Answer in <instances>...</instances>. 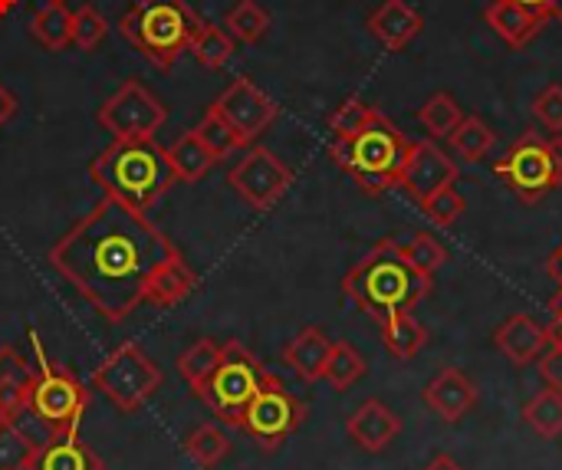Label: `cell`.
<instances>
[{"instance_id":"cell-1","label":"cell","mask_w":562,"mask_h":470,"mask_svg":"<svg viewBox=\"0 0 562 470\" xmlns=\"http://www.w3.org/2000/svg\"><path fill=\"white\" fill-rule=\"evenodd\" d=\"M178 257V247L122 201L102 198L49 250V267L109 320L122 323L145 303L151 273Z\"/></svg>"},{"instance_id":"cell-2","label":"cell","mask_w":562,"mask_h":470,"mask_svg":"<svg viewBox=\"0 0 562 470\" xmlns=\"http://www.w3.org/2000/svg\"><path fill=\"white\" fill-rule=\"evenodd\" d=\"M89 175L99 184L102 198L122 201L125 208L142 214L178 181L168 161V148H161L155 138H115L105 152L92 158Z\"/></svg>"},{"instance_id":"cell-3","label":"cell","mask_w":562,"mask_h":470,"mask_svg":"<svg viewBox=\"0 0 562 470\" xmlns=\"http://www.w3.org/2000/svg\"><path fill=\"white\" fill-rule=\"evenodd\" d=\"M435 277L418 273L398 240H382L375 244L342 280L346 300H352L362 313H369L375 323L398 310H415L428 293H431Z\"/></svg>"},{"instance_id":"cell-4","label":"cell","mask_w":562,"mask_h":470,"mask_svg":"<svg viewBox=\"0 0 562 470\" xmlns=\"http://www.w3.org/2000/svg\"><path fill=\"white\" fill-rule=\"evenodd\" d=\"M412 142L405 132L375 109V115L349 138H333L329 158L356 178V184L369 194H382L389 188H398L405 161H408Z\"/></svg>"},{"instance_id":"cell-5","label":"cell","mask_w":562,"mask_h":470,"mask_svg":"<svg viewBox=\"0 0 562 470\" xmlns=\"http://www.w3.org/2000/svg\"><path fill=\"white\" fill-rule=\"evenodd\" d=\"M201 26L204 20L188 0H135L119 20L125 43L158 69H171L175 59L191 49Z\"/></svg>"},{"instance_id":"cell-6","label":"cell","mask_w":562,"mask_h":470,"mask_svg":"<svg viewBox=\"0 0 562 470\" xmlns=\"http://www.w3.org/2000/svg\"><path fill=\"white\" fill-rule=\"evenodd\" d=\"M33 339V356H36V369L26 389V402L23 412L13 422H30L33 428L43 432V441L63 432L79 428L86 409H89V392L86 385L63 366H53L43 352V343L36 333H30Z\"/></svg>"},{"instance_id":"cell-7","label":"cell","mask_w":562,"mask_h":470,"mask_svg":"<svg viewBox=\"0 0 562 470\" xmlns=\"http://www.w3.org/2000/svg\"><path fill=\"white\" fill-rule=\"evenodd\" d=\"M494 175L520 201H543L562 188V135H540L537 128H527L494 165Z\"/></svg>"},{"instance_id":"cell-8","label":"cell","mask_w":562,"mask_h":470,"mask_svg":"<svg viewBox=\"0 0 562 470\" xmlns=\"http://www.w3.org/2000/svg\"><path fill=\"white\" fill-rule=\"evenodd\" d=\"M263 379H267V372L260 369V362L254 359L250 349H244L240 343H224L217 369L194 389V395L224 425L240 428V415L250 405V399L260 392Z\"/></svg>"},{"instance_id":"cell-9","label":"cell","mask_w":562,"mask_h":470,"mask_svg":"<svg viewBox=\"0 0 562 470\" xmlns=\"http://www.w3.org/2000/svg\"><path fill=\"white\" fill-rule=\"evenodd\" d=\"M158 385H161L158 366L135 343L119 346L92 376V389L102 392L125 415L138 412L158 392Z\"/></svg>"},{"instance_id":"cell-10","label":"cell","mask_w":562,"mask_h":470,"mask_svg":"<svg viewBox=\"0 0 562 470\" xmlns=\"http://www.w3.org/2000/svg\"><path fill=\"white\" fill-rule=\"evenodd\" d=\"M303 422H306V405L270 372L240 415V428L267 451L280 448Z\"/></svg>"},{"instance_id":"cell-11","label":"cell","mask_w":562,"mask_h":470,"mask_svg":"<svg viewBox=\"0 0 562 470\" xmlns=\"http://www.w3.org/2000/svg\"><path fill=\"white\" fill-rule=\"evenodd\" d=\"M99 128H105L112 138H155L161 125L168 122V109L158 96H151L138 79H125L95 112Z\"/></svg>"},{"instance_id":"cell-12","label":"cell","mask_w":562,"mask_h":470,"mask_svg":"<svg viewBox=\"0 0 562 470\" xmlns=\"http://www.w3.org/2000/svg\"><path fill=\"white\" fill-rule=\"evenodd\" d=\"M227 184L254 208V211H270L286 188L293 184V168L283 165L270 148H247L237 165L227 171Z\"/></svg>"},{"instance_id":"cell-13","label":"cell","mask_w":562,"mask_h":470,"mask_svg":"<svg viewBox=\"0 0 562 470\" xmlns=\"http://www.w3.org/2000/svg\"><path fill=\"white\" fill-rule=\"evenodd\" d=\"M221 119H227L231 122V128L250 145L254 138H260L273 122H277V102L263 92V89H257L254 86V79H247V76H240V79H234L217 99H214V105H211Z\"/></svg>"},{"instance_id":"cell-14","label":"cell","mask_w":562,"mask_h":470,"mask_svg":"<svg viewBox=\"0 0 562 470\" xmlns=\"http://www.w3.org/2000/svg\"><path fill=\"white\" fill-rule=\"evenodd\" d=\"M454 181H458L454 158H448L431 138L412 142V152H408V161H405L398 188H405L418 204H425L428 198H435L438 191L451 188Z\"/></svg>"},{"instance_id":"cell-15","label":"cell","mask_w":562,"mask_h":470,"mask_svg":"<svg viewBox=\"0 0 562 470\" xmlns=\"http://www.w3.org/2000/svg\"><path fill=\"white\" fill-rule=\"evenodd\" d=\"M369 33L392 53H402L422 30H425V16L408 3V0H382L369 20H366Z\"/></svg>"},{"instance_id":"cell-16","label":"cell","mask_w":562,"mask_h":470,"mask_svg":"<svg viewBox=\"0 0 562 470\" xmlns=\"http://www.w3.org/2000/svg\"><path fill=\"white\" fill-rule=\"evenodd\" d=\"M425 405L448 425L461 422L477 405V385L461 369L438 372L425 389Z\"/></svg>"},{"instance_id":"cell-17","label":"cell","mask_w":562,"mask_h":470,"mask_svg":"<svg viewBox=\"0 0 562 470\" xmlns=\"http://www.w3.org/2000/svg\"><path fill=\"white\" fill-rule=\"evenodd\" d=\"M494 346L514 362V366H530L537 362L547 349H550V336L543 326H537L530 316L517 313L510 320H504L494 333Z\"/></svg>"},{"instance_id":"cell-18","label":"cell","mask_w":562,"mask_h":470,"mask_svg":"<svg viewBox=\"0 0 562 470\" xmlns=\"http://www.w3.org/2000/svg\"><path fill=\"white\" fill-rule=\"evenodd\" d=\"M484 20L507 46H527L547 26L550 16H543L517 0H491L484 7Z\"/></svg>"},{"instance_id":"cell-19","label":"cell","mask_w":562,"mask_h":470,"mask_svg":"<svg viewBox=\"0 0 562 470\" xmlns=\"http://www.w3.org/2000/svg\"><path fill=\"white\" fill-rule=\"evenodd\" d=\"M346 432H349V438H352L362 451H382V448H389V445L398 438L402 422H398V415H395L389 405L369 399L359 412L349 415Z\"/></svg>"},{"instance_id":"cell-20","label":"cell","mask_w":562,"mask_h":470,"mask_svg":"<svg viewBox=\"0 0 562 470\" xmlns=\"http://www.w3.org/2000/svg\"><path fill=\"white\" fill-rule=\"evenodd\" d=\"M30 470H102V465L79 441V428H72V432H63V435L46 438L36 448V455L30 461Z\"/></svg>"},{"instance_id":"cell-21","label":"cell","mask_w":562,"mask_h":470,"mask_svg":"<svg viewBox=\"0 0 562 470\" xmlns=\"http://www.w3.org/2000/svg\"><path fill=\"white\" fill-rule=\"evenodd\" d=\"M329 352H333V339H329L319 326H306V329H300V333L286 343L283 362H286L303 382H319Z\"/></svg>"},{"instance_id":"cell-22","label":"cell","mask_w":562,"mask_h":470,"mask_svg":"<svg viewBox=\"0 0 562 470\" xmlns=\"http://www.w3.org/2000/svg\"><path fill=\"white\" fill-rule=\"evenodd\" d=\"M194 287H198V273L178 254L151 273V280L145 287V303L168 310V306H178L181 300H188L194 293Z\"/></svg>"},{"instance_id":"cell-23","label":"cell","mask_w":562,"mask_h":470,"mask_svg":"<svg viewBox=\"0 0 562 470\" xmlns=\"http://www.w3.org/2000/svg\"><path fill=\"white\" fill-rule=\"evenodd\" d=\"M30 379H33V369L26 366V359L13 346H3L0 349V422H13L23 412Z\"/></svg>"},{"instance_id":"cell-24","label":"cell","mask_w":562,"mask_h":470,"mask_svg":"<svg viewBox=\"0 0 562 470\" xmlns=\"http://www.w3.org/2000/svg\"><path fill=\"white\" fill-rule=\"evenodd\" d=\"M30 33L40 46L53 53L72 46V10L66 7V0H46L30 20Z\"/></svg>"},{"instance_id":"cell-25","label":"cell","mask_w":562,"mask_h":470,"mask_svg":"<svg viewBox=\"0 0 562 470\" xmlns=\"http://www.w3.org/2000/svg\"><path fill=\"white\" fill-rule=\"evenodd\" d=\"M168 161L175 168V178L178 181H201L211 168H214V152L198 138V132H184L181 138H175L168 145Z\"/></svg>"},{"instance_id":"cell-26","label":"cell","mask_w":562,"mask_h":470,"mask_svg":"<svg viewBox=\"0 0 562 470\" xmlns=\"http://www.w3.org/2000/svg\"><path fill=\"white\" fill-rule=\"evenodd\" d=\"M379 326H382L385 349H389L395 359H415V356L428 346V333H425V326L412 316V310H398V313L385 316Z\"/></svg>"},{"instance_id":"cell-27","label":"cell","mask_w":562,"mask_h":470,"mask_svg":"<svg viewBox=\"0 0 562 470\" xmlns=\"http://www.w3.org/2000/svg\"><path fill=\"white\" fill-rule=\"evenodd\" d=\"M448 142L461 161H481L497 145V132L481 115H464L461 125L448 135Z\"/></svg>"},{"instance_id":"cell-28","label":"cell","mask_w":562,"mask_h":470,"mask_svg":"<svg viewBox=\"0 0 562 470\" xmlns=\"http://www.w3.org/2000/svg\"><path fill=\"white\" fill-rule=\"evenodd\" d=\"M524 422L540 435V438H560L562 435V392L543 389L524 405Z\"/></svg>"},{"instance_id":"cell-29","label":"cell","mask_w":562,"mask_h":470,"mask_svg":"<svg viewBox=\"0 0 562 470\" xmlns=\"http://www.w3.org/2000/svg\"><path fill=\"white\" fill-rule=\"evenodd\" d=\"M366 359L356 346L349 343H333V352L326 359V369H323V379L336 389V392H346L352 389L362 376H366Z\"/></svg>"},{"instance_id":"cell-30","label":"cell","mask_w":562,"mask_h":470,"mask_svg":"<svg viewBox=\"0 0 562 470\" xmlns=\"http://www.w3.org/2000/svg\"><path fill=\"white\" fill-rule=\"evenodd\" d=\"M224 30L237 43H257L270 30V13L257 0H237L224 16Z\"/></svg>"},{"instance_id":"cell-31","label":"cell","mask_w":562,"mask_h":470,"mask_svg":"<svg viewBox=\"0 0 562 470\" xmlns=\"http://www.w3.org/2000/svg\"><path fill=\"white\" fill-rule=\"evenodd\" d=\"M464 112L458 105V99L451 92H435L422 109H418V122L425 125V132L431 138H448L458 125H461Z\"/></svg>"},{"instance_id":"cell-32","label":"cell","mask_w":562,"mask_h":470,"mask_svg":"<svg viewBox=\"0 0 562 470\" xmlns=\"http://www.w3.org/2000/svg\"><path fill=\"white\" fill-rule=\"evenodd\" d=\"M234 46H237V40H234L224 26H211V23H204V26H201V33L194 36V43H191V49H188V53H194V59H198L201 66H207V69H221V66H227V63H231Z\"/></svg>"},{"instance_id":"cell-33","label":"cell","mask_w":562,"mask_h":470,"mask_svg":"<svg viewBox=\"0 0 562 470\" xmlns=\"http://www.w3.org/2000/svg\"><path fill=\"white\" fill-rule=\"evenodd\" d=\"M40 441L16 422H0V470H30Z\"/></svg>"},{"instance_id":"cell-34","label":"cell","mask_w":562,"mask_h":470,"mask_svg":"<svg viewBox=\"0 0 562 470\" xmlns=\"http://www.w3.org/2000/svg\"><path fill=\"white\" fill-rule=\"evenodd\" d=\"M221 349H224V346H217L214 339H198L191 349H184V352L178 356V376H181L191 389H198V385L217 369Z\"/></svg>"},{"instance_id":"cell-35","label":"cell","mask_w":562,"mask_h":470,"mask_svg":"<svg viewBox=\"0 0 562 470\" xmlns=\"http://www.w3.org/2000/svg\"><path fill=\"white\" fill-rule=\"evenodd\" d=\"M194 132H198V138L214 152V158L221 161V158H227V155H234L237 148H244L247 142L231 128V122L227 119H221L211 105H207V112L201 115V122L194 125Z\"/></svg>"},{"instance_id":"cell-36","label":"cell","mask_w":562,"mask_h":470,"mask_svg":"<svg viewBox=\"0 0 562 470\" xmlns=\"http://www.w3.org/2000/svg\"><path fill=\"white\" fill-rule=\"evenodd\" d=\"M231 451V441L227 435L217 428V425H201L191 438H188V455L198 468L214 470Z\"/></svg>"},{"instance_id":"cell-37","label":"cell","mask_w":562,"mask_h":470,"mask_svg":"<svg viewBox=\"0 0 562 470\" xmlns=\"http://www.w3.org/2000/svg\"><path fill=\"white\" fill-rule=\"evenodd\" d=\"M402 254H405V260L418 270V273H425V277H435L445 264H448V250L438 244V237H431V234H415L408 244H402Z\"/></svg>"},{"instance_id":"cell-38","label":"cell","mask_w":562,"mask_h":470,"mask_svg":"<svg viewBox=\"0 0 562 470\" xmlns=\"http://www.w3.org/2000/svg\"><path fill=\"white\" fill-rule=\"evenodd\" d=\"M105 33H109V23L92 3H82L79 10H72V46L76 49H82V53L95 49L105 40Z\"/></svg>"},{"instance_id":"cell-39","label":"cell","mask_w":562,"mask_h":470,"mask_svg":"<svg viewBox=\"0 0 562 470\" xmlns=\"http://www.w3.org/2000/svg\"><path fill=\"white\" fill-rule=\"evenodd\" d=\"M372 115H375V109H372L369 102H362V99H346V102L329 115V132H333V138H349V135H356Z\"/></svg>"},{"instance_id":"cell-40","label":"cell","mask_w":562,"mask_h":470,"mask_svg":"<svg viewBox=\"0 0 562 470\" xmlns=\"http://www.w3.org/2000/svg\"><path fill=\"white\" fill-rule=\"evenodd\" d=\"M464 208H468V201L454 191V184L445 188V191H438L435 198H428V201L422 204L425 217H428L435 227H451V224L464 214Z\"/></svg>"},{"instance_id":"cell-41","label":"cell","mask_w":562,"mask_h":470,"mask_svg":"<svg viewBox=\"0 0 562 470\" xmlns=\"http://www.w3.org/2000/svg\"><path fill=\"white\" fill-rule=\"evenodd\" d=\"M533 115H537V122L547 128V132H553V135H560L562 132V86L560 82H550L537 99H533Z\"/></svg>"},{"instance_id":"cell-42","label":"cell","mask_w":562,"mask_h":470,"mask_svg":"<svg viewBox=\"0 0 562 470\" xmlns=\"http://www.w3.org/2000/svg\"><path fill=\"white\" fill-rule=\"evenodd\" d=\"M540 376L547 379L550 389L562 392V346L560 343H550V349L540 356Z\"/></svg>"},{"instance_id":"cell-43","label":"cell","mask_w":562,"mask_h":470,"mask_svg":"<svg viewBox=\"0 0 562 470\" xmlns=\"http://www.w3.org/2000/svg\"><path fill=\"white\" fill-rule=\"evenodd\" d=\"M13 115H16V96L0 82V128H3Z\"/></svg>"},{"instance_id":"cell-44","label":"cell","mask_w":562,"mask_h":470,"mask_svg":"<svg viewBox=\"0 0 562 470\" xmlns=\"http://www.w3.org/2000/svg\"><path fill=\"white\" fill-rule=\"evenodd\" d=\"M547 273H550V277H553V280L562 287V244L553 250V254H550V260H547Z\"/></svg>"},{"instance_id":"cell-45","label":"cell","mask_w":562,"mask_h":470,"mask_svg":"<svg viewBox=\"0 0 562 470\" xmlns=\"http://www.w3.org/2000/svg\"><path fill=\"white\" fill-rule=\"evenodd\" d=\"M425 470H464V468H461L454 458H448V455H438V458H435V461H431V465H428Z\"/></svg>"},{"instance_id":"cell-46","label":"cell","mask_w":562,"mask_h":470,"mask_svg":"<svg viewBox=\"0 0 562 470\" xmlns=\"http://www.w3.org/2000/svg\"><path fill=\"white\" fill-rule=\"evenodd\" d=\"M517 3H524V7H530V10H537V13L550 16V13H547V10H550V0H517Z\"/></svg>"},{"instance_id":"cell-47","label":"cell","mask_w":562,"mask_h":470,"mask_svg":"<svg viewBox=\"0 0 562 470\" xmlns=\"http://www.w3.org/2000/svg\"><path fill=\"white\" fill-rule=\"evenodd\" d=\"M547 336H550V343L562 346V320H553V326H547Z\"/></svg>"},{"instance_id":"cell-48","label":"cell","mask_w":562,"mask_h":470,"mask_svg":"<svg viewBox=\"0 0 562 470\" xmlns=\"http://www.w3.org/2000/svg\"><path fill=\"white\" fill-rule=\"evenodd\" d=\"M547 13H550V20H560L562 23V0H550V10Z\"/></svg>"},{"instance_id":"cell-49","label":"cell","mask_w":562,"mask_h":470,"mask_svg":"<svg viewBox=\"0 0 562 470\" xmlns=\"http://www.w3.org/2000/svg\"><path fill=\"white\" fill-rule=\"evenodd\" d=\"M16 3H20V0H0V20H3V16H7V13L16 7Z\"/></svg>"}]
</instances>
